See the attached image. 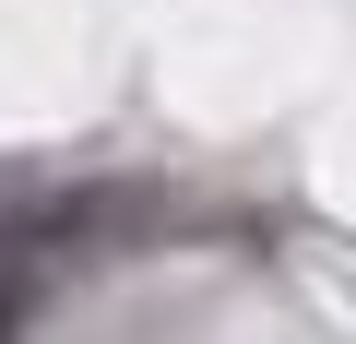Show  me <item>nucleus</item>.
Segmentation results:
<instances>
[{
  "label": "nucleus",
  "instance_id": "1",
  "mask_svg": "<svg viewBox=\"0 0 356 344\" xmlns=\"http://www.w3.org/2000/svg\"><path fill=\"white\" fill-rule=\"evenodd\" d=\"M24 320V273H13V249H0V332Z\"/></svg>",
  "mask_w": 356,
  "mask_h": 344
}]
</instances>
